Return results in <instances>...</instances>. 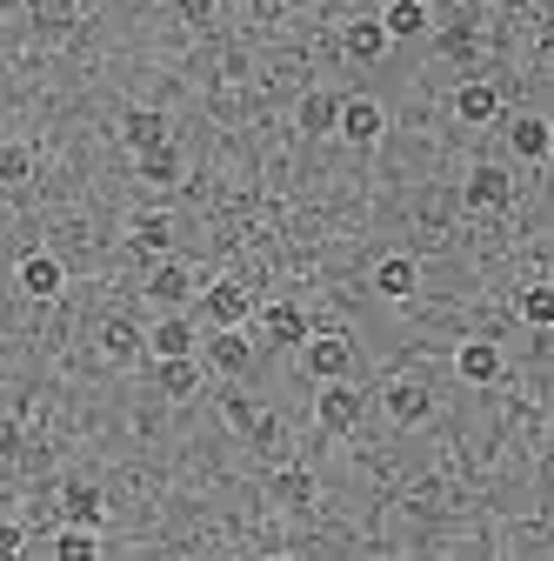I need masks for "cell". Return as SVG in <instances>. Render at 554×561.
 <instances>
[{
	"label": "cell",
	"instance_id": "cell-1",
	"mask_svg": "<svg viewBox=\"0 0 554 561\" xmlns=\"http://www.w3.org/2000/svg\"><path fill=\"white\" fill-rule=\"evenodd\" d=\"M301 362H308L314 381H348V368H355V341L341 334V328H314V341L301 347Z\"/></svg>",
	"mask_w": 554,
	"mask_h": 561
},
{
	"label": "cell",
	"instance_id": "cell-2",
	"mask_svg": "<svg viewBox=\"0 0 554 561\" xmlns=\"http://www.w3.org/2000/svg\"><path fill=\"white\" fill-rule=\"evenodd\" d=\"M314 421L327 435H355V421H361V394L348 388V381H321V394H314Z\"/></svg>",
	"mask_w": 554,
	"mask_h": 561
},
{
	"label": "cell",
	"instance_id": "cell-3",
	"mask_svg": "<svg viewBox=\"0 0 554 561\" xmlns=\"http://www.w3.org/2000/svg\"><path fill=\"white\" fill-rule=\"evenodd\" d=\"M261 328H267L274 347H308V341H314V321H308V308H295V301H267V308H261Z\"/></svg>",
	"mask_w": 554,
	"mask_h": 561
},
{
	"label": "cell",
	"instance_id": "cell-4",
	"mask_svg": "<svg viewBox=\"0 0 554 561\" xmlns=\"http://www.w3.org/2000/svg\"><path fill=\"white\" fill-rule=\"evenodd\" d=\"M200 314L215 321V328H241V321L254 314V295L241 288V280H215V288L200 295Z\"/></svg>",
	"mask_w": 554,
	"mask_h": 561
},
{
	"label": "cell",
	"instance_id": "cell-5",
	"mask_svg": "<svg viewBox=\"0 0 554 561\" xmlns=\"http://www.w3.org/2000/svg\"><path fill=\"white\" fill-rule=\"evenodd\" d=\"M454 375H461L468 388H495V381H501V347H495V341H461V347H454Z\"/></svg>",
	"mask_w": 554,
	"mask_h": 561
},
{
	"label": "cell",
	"instance_id": "cell-6",
	"mask_svg": "<svg viewBox=\"0 0 554 561\" xmlns=\"http://www.w3.org/2000/svg\"><path fill=\"white\" fill-rule=\"evenodd\" d=\"M200 362L215 368V375H247L254 347H247V334H241V328H215V334H207V347H200Z\"/></svg>",
	"mask_w": 554,
	"mask_h": 561
},
{
	"label": "cell",
	"instance_id": "cell-7",
	"mask_svg": "<svg viewBox=\"0 0 554 561\" xmlns=\"http://www.w3.org/2000/svg\"><path fill=\"white\" fill-rule=\"evenodd\" d=\"M508 201H515V181H508V168L481 161V168L468 174V207H481V215H501Z\"/></svg>",
	"mask_w": 554,
	"mask_h": 561
},
{
	"label": "cell",
	"instance_id": "cell-8",
	"mask_svg": "<svg viewBox=\"0 0 554 561\" xmlns=\"http://www.w3.org/2000/svg\"><path fill=\"white\" fill-rule=\"evenodd\" d=\"M381 127H388L381 101H368V94H348V101H341V140L368 148V140H381Z\"/></svg>",
	"mask_w": 554,
	"mask_h": 561
},
{
	"label": "cell",
	"instance_id": "cell-9",
	"mask_svg": "<svg viewBox=\"0 0 554 561\" xmlns=\"http://www.w3.org/2000/svg\"><path fill=\"white\" fill-rule=\"evenodd\" d=\"M60 515H67V528H101L107 522V495L94 481H67L60 488Z\"/></svg>",
	"mask_w": 554,
	"mask_h": 561
},
{
	"label": "cell",
	"instance_id": "cell-10",
	"mask_svg": "<svg viewBox=\"0 0 554 561\" xmlns=\"http://www.w3.org/2000/svg\"><path fill=\"white\" fill-rule=\"evenodd\" d=\"M120 140H127L134 154L168 148V114H161V107H127V121H120Z\"/></svg>",
	"mask_w": 554,
	"mask_h": 561
},
{
	"label": "cell",
	"instance_id": "cell-11",
	"mask_svg": "<svg viewBox=\"0 0 554 561\" xmlns=\"http://www.w3.org/2000/svg\"><path fill=\"white\" fill-rule=\"evenodd\" d=\"M508 148H515L521 161H547V154H554V127H547L541 114H515V121H508Z\"/></svg>",
	"mask_w": 554,
	"mask_h": 561
},
{
	"label": "cell",
	"instance_id": "cell-12",
	"mask_svg": "<svg viewBox=\"0 0 554 561\" xmlns=\"http://www.w3.org/2000/svg\"><path fill=\"white\" fill-rule=\"evenodd\" d=\"M187 295H194V274H187L181 261H154V274H148V301H161L168 314H181Z\"/></svg>",
	"mask_w": 554,
	"mask_h": 561
},
{
	"label": "cell",
	"instance_id": "cell-13",
	"mask_svg": "<svg viewBox=\"0 0 554 561\" xmlns=\"http://www.w3.org/2000/svg\"><path fill=\"white\" fill-rule=\"evenodd\" d=\"M194 321L187 314H161L154 321V334H148V347H154V362H181V355H194Z\"/></svg>",
	"mask_w": 554,
	"mask_h": 561
},
{
	"label": "cell",
	"instance_id": "cell-14",
	"mask_svg": "<svg viewBox=\"0 0 554 561\" xmlns=\"http://www.w3.org/2000/svg\"><path fill=\"white\" fill-rule=\"evenodd\" d=\"M67 288V267L54 261V254H27L21 261V295H34V301H54Z\"/></svg>",
	"mask_w": 554,
	"mask_h": 561
},
{
	"label": "cell",
	"instance_id": "cell-15",
	"mask_svg": "<svg viewBox=\"0 0 554 561\" xmlns=\"http://www.w3.org/2000/svg\"><path fill=\"white\" fill-rule=\"evenodd\" d=\"M428 408H435V394H428L422 381H388V414L401 421V428H422Z\"/></svg>",
	"mask_w": 554,
	"mask_h": 561
},
{
	"label": "cell",
	"instance_id": "cell-16",
	"mask_svg": "<svg viewBox=\"0 0 554 561\" xmlns=\"http://www.w3.org/2000/svg\"><path fill=\"white\" fill-rule=\"evenodd\" d=\"M454 114H461L468 127H488V121L501 114V88H488V81H468V88L454 94Z\"/></svg>",
	"mask_w": 554,
	"mask_h": 561
},
{
	"label": "cell",
	"instance_id": "cell-17",
	"mask_svg": "<svg viewBox=\"0 0 554 561\" xmlns=\"http://www.w3.org/2000/svg\"><path fill=\"white\" fill-rule=\"evenodd\" d=\"M341 101H348V94H321V88L301 94V114H295L301 134H341Z\"/></svg>",
	"mask_w": 554,
	"mask_h": 561
},
{
	"label": "cell",
	"instance_id": "cell-18",
	"mask_svg": "<svg viewBox=\"0 0 554 561\" xmlns=\"http://www.w3.org/2000/svg\"><path fill=\"white\" fill-rule=\"evenodd\" d=\"M388 41H394V34H388V21H381V14H374V21H355L348 34H341L348 60H381V54H388Z\"/></svg>",
	"mask_w": 554,
	"mask_h": 561
},
{
	"label": "cell",
	"instance_id": "cell-19",
	"mask_svg": "<svg viewBox=\"0 0 554 561\" xmlns=\"http://www.w3.org/2000/svg\"><path fill=\"white\" fill-rule=\"evenodd\" d=\"M134 174H141L148 187H174V181H181V148L168 140V148H148V154H134Z\"/></svg>",
	"mask_w": 554,
	"mask_h": 561
},
{
	"label": "cell",
	"instance_id": "cell-20",
	"mask_svg": "<svg viewBox=\"0 0 554 561\" xmlns=\"http://www.w3.org/2000/svg\"><path fill=\"white\" fill-rule=\"evenodd\" d=\"M154 375H161V394H168V401H187V394L200 388V375H207V362H194V355H181V362H161Z\"/></svg>",
	"mask_w": 554,
	"mask_h": 561
},
{
	"label": "cell",
	"instance_id": "cell-21",
	"mask_svg": "<svg viewBox=\"0 0 554 561\" xmlns=\"http://www.w3.org/2000/svg\"><path fill=\"white\" fill-rule=\"evenodd\" d=\"M414 280H422V274H414V261H407V254H388V261L374 267V288H381L388 301H407V295H414Z\"/></svg>",
	"mask_w": 554,
	"mask_h": 561
},
{
	"label": "cell",
	"instance_id": "cell-22",
	"mask_svg": "<svg viewBox=\"0 0 554 561\" xmlns=\"http://www.w3.org/2000/svg\"><path fill=\"white\" fill-rule=\"evenodd\" d=\"M101 355H107V362H134V355H141V328L114 314V321L101 328Z\"/></svg>",
	"mask_w": 554,
	"mask_h": 561
},
{
	"label": "cell",
	"instance_id": "cell-23",
	"mask_svg": "<svg viewBox=\"0 0 554 561\" xmlns=\"http://www.w3.org/2000/svg\"><path fill=\"white\" fill-rule=\"evenodd\" d=\"M388 34L394 41H414V34H428V8H422V0H388Z\"/></svg>",
	"mask_w": 554,
	"mask_h": 561
},
{
	"label": "cell",
	"instance_id": "cell-24",
	"mask_svg": "<svg viewBox=\"0 0 554 561\" xmlns=\"http://www.w3.org/2000/svg\"><path fill=\"white\" fill-rule=\"evenodd\" d=\"M134 248L168 261V248H174V221H168V215H141V221H134Z\"/></svg>",
	"mask_w": 554,
	"mask_h": 561
},
{
	"label": "cell",
	"instance_id": "cell-25",
	"mask_svg": "<svg viewBox=\"0 0 554 561\" xmlns=\"http://www.w3.org/2000/svg\"><path fill=\"white\" fill-rule=\"evenodd\" d=\"M54 561H101L94 528H60V535H54Z\"/></svg>",
	"mask_w": 554,
	"mask_h": 561
},
{
	"label": "cell",
	"instance_id": "cell-26",
	"mask_svg": "<svg viewBox=\"0 0 554 561\" xmlns=\"http://www.w3.org/2000/svg\"><path fill=\"white\" fill-rule=\"evenodd\" d=\"M521 321H528V328H554V280L521 288Z\"/></svg>",
	"mask_w": 554,
	"mask_h": 561
},
{
	"label": "cell",
	"instance_id": "cell-27",
	"mask_svg": "<svg viewBox=\"0 0 554 561\" xmlns=\"http://www.w3.org/2000/svg\"><path fill=\"white\" fill-rule=\"evenodd\" d=\"M281 502H295V508H308V502H314L308 468H281Z\"/></svg>",
	"mask_w": 554,
	"mask_h": 561
},
{
	"label": "cell",
	"instance_id": "cell-28",
	"mask_svg": "<svg viewBox=\"0 0 554 561\" xmlns=\"http://www.w3.org/2000/svg\"><path fill=\"white\" fill-rule=\"evenodd\" d=\"M174 14H181L187 27H207V21L221 14V0H174Z\"/></svg>",
	"mask_w": 554,
	"mask_h": 561
},
{
	"label": "cell",
	"instance_id": "cell-29",
	"mask_svg": "<svg viewBox=\"0 0 554 561\" xmlns=\"http://www.w3.org/2000/svg\"><path fill=\"white\" fill-rule=\"evenodd\" d=\"M27 168H34V161H27V148H8V154H0V181H8V187H14V181H27Z\"/></svg>",
	"mask_w": 554,
	"mask_h": 561
},
{
	"label": "cell",
	"instance_id": "cell-30",
	"mask_svg": "<svg viewBox=\"0 0 554 561\" xmlns=\"http://www.w3.org/2000/svg\"><path fill=\"white\" fill-rule=\"evenodd\" d=\"M228 421H234L241 435H254V421H261V408H254V401H228Z\"/></svg>",
	"mask_w": 554,
	"mask_h": 561
},
{
	"label": "cell",
	"instance_id": "cell-31",
	"mask_svg": "<svg viewBox=\"0 0 554 561\" xmlns=\"http://www.w3.org/2000/svg\"><path fill=\"white\" fill-rule=\"evenodd\" d=\"M14 554H21V528L8 522V528H0V561H14Z\"/></svg>",
	"mask_w": 554,
	"mask_h": 561
},
{
	"label": "cell",
	"instance_id": "cell-32",
	"mask_svg": "<svg viewBox=\"0 0 554 561\" xmlns=\"http://www.w3.org/2000/svg\"><path fill=\"white\" fill-rule=\"evenodd\" d=\"M541 54H547V60H554V21H547V27H541Z\"/></svg>",
	"mask_w": 554,
	"mask_h": 561
}]
</instances>
